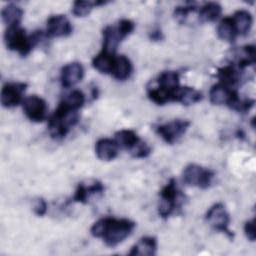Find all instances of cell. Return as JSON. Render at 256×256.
Returning a JSON list of instances; mask_svg holds the SVG:
<instances>
[{"instance_id": "e0dca14e", "label": "cell", "mask_w": 256, "mask_h": 256, "mask_svg": "<svg viewBox=\"0 0 256 256\" xmlns=\"http://www.w3.org/2000/svg\"><path fill=\"white\" fill-rule=\"evenodd\" d=\"M119 146L114 139L101 138L95 144V153L102 161H111L118 155Z\"/></svg>"}, {"instance_id": "f546056e", "label": "cell", "mask_w": 256, "mask_h": 256, "mask_svg": "<svg viewBox=\"0 0 256 256\" xmlns=\"http://www.w3.org/2000/svg\"><path fill=\"white\" fill-rule=\"evenodd\" d=\"M197 10V8L193 5H189V6H178L175 8L174 10V16L175 19L180 22V23H185L188 15L190 13H194Z\"/></svg>"}, {"instance_id": "8fae6325", "label": "cell", "mask_w": 256, "mask_h": 256, "mask_svg": "<svg viewBox=\"0 0 256 256\" xmlns=\"http://www.w3.org/2000/svg\"><path fill=\"white\" fill-rule=\"evenodd\" d=\"M27 84L22 82H10L3 85L1 89V104L5 108H13L22 103L23 94Z\"/></svg>"}, {"instance_id": "44dd1931", "label": "cell", "mask_w": 256, "mask_h": 256, "mask_svg": "<svg viewBox=\"0 0 256 256\" xmlns=\"http://www.w3.org/2000/svg\"><path fill=\"white\" fill-rule=\"evenodd\" d=\"M116 54L110 53L105 50H101L92 59V66L98 72L102 74H111Z\"/></svg>"}, {"instance_id": "6da1fadb", "label": "cell", "mask_w": 256, "mask_h": 256, "mask_svg": "<svg viewBox=\"0 0 256 256\" xmlns=\"http://www.w3.org/2000/svg\"><path fill=\"white\" fill-rule=\"evenodd\" d=\"M135 226V222L126 218L104 217L92 225L90 232L93 237L101 238L108 247L112 248L130 236Z\"/></svg>"}, {"instance_id": "8992f818", "label": "cell", "mask_w": 256, "mask_h": 256, "mask_svg": "<svg viewBox=\"0 0 256 256\" xmlns=\"http://www.w3.org/2000/svg\"><path fill=\"white\" fill-rule=\"evenodd\" d=\"M160 201L158 205V213L161 218L170 217L176 209H178L184 199L181 191L178 190L175 179H170L169 182L160 191Z\"/></svg>"}, {"instance_id": "d6a6232c", "label": "cell", "mask_w": 256, "mask_h": 256, "mask_svg": "<svg viewBox=\"0 0 256 256\" xmlns=\"http://www.w3.org/2000/svg\"><path fill=\"white\" fill-rule=\"evenodd\" d=\"M151 38L153 40H160L162 39V33L160 30H156V31H153L152 34H151Z\"/></svg>"}, {"instance_id": "3957f363", "label": "cell", "mask_w": 256, "mask_h": 256, "mask_svg": "<svg viewBox=\"0 0 256 256\" xmlns=\"http://www.w3.org/2000/svg\"><path fill=\"white\" fill-rule=\"evenodd\" d=\"M79 121V112L62 101L48 119V132L55 140L65 138Z\"/></svg>"}, {"instance_id": "4dcf8cb0", "label": "cell", "mask_w": 256, "mask_h": 256, "mask_svg": "<svg viewBox=\"0 0 256 256\" xmlns=\"http://www.w3.org/2000/svg\"><path fill=\"white\" fill-rule=\"evenodd\" d=\"M33 211L37 216H44L47 212V202L43 198H38L34 203Z\"/></svg>"}, {"instance_id": "7c38bea8", "label": "cell", "mask_w": 256, "mask_h": 256, "mask_svg": "<svg viewBox=\"0 0 256 256\" xmlns=\"http://www.w3.org/2000/svg\"><path fill=\"white\" fill-rule=\"evenodd\" d=\"M73 27L65 15H52L47 20L46 35L48 37H66L72 33Z\"/></svg>"}, {"instance_id": "52a82bcc", "label": "cell", "mask_w": 256, "mask_h": 256, "mask_svg": "<svg viewBox=\"0 0 256 256\" xmlns=\"http://www.w3.org/2000/svg\"><path fill=\"white\" fill-rule=\"evenodd\" d=\"M214 172L197 164L187 165L182 173L184 183L201 189H207L213 180Z\"/></svg>"}, {"instance_id": "ac0fdd59", "label": "cell", "mask_w": 256, "mask_h": 256, "mask_svg": "<svg viewBox=\"0 0 256 256\" xmlns=\"http://www.w3.org/2000/svg\"><path fill=\"white\" fill-rule=\"evenodd\" d=\"M233 65L244 70L246 67L253 65L255 63V47L254 45H246L238 48L233 53Z\"/></svg>"}, {"instance_id": "83f0119b", "label": "cell", "mask_w": 256, "mask_h": 256, "mask_svg": "<svg viewBox=\"0 0 256 256\" xmlns=\"http://www.w3.org/2000/svg\"><path fill=\"white\" fill-rule=\"evenodd\" d=\"M106 1H75L73 3V7H72V13L76 16V17H84L87 16L93 8L101 6V5H105Z\"/></svg>"}, {"instance_id": "7402d4cb", "label": "cell", "mask_w": 256, "mask_h": 256, "mask_svg": "<svg viewBox=\"0 0 256 256\" xmlns=\"http://www.w3.org/2000/svg\"><path fill=\"white\" fill-rule=\"evenodd\" d=\"M232 20L234 22L238 35L245 36L249 33L253 24V17L249 11L247 10L236 11L232 16Z\"/></svg>"}, {"instance_id": "d6986e66", "label": "cell", "mask_w": 256, "mask_h": 256, "mask_svg": "<svg viewBox=\"0 0 256 256\" xmlns=\"http://www.w3.org/2000/svg\"><path fill=\"white\" fill-rule=\"evenodd\" d=\"M114 140L116 141L119 148L127 150L131 153L137 145L142 141L139 136L135 133V131L130 129H122L115 133Z\"/></svg>"}, {"instance_id": "9a60e30c", "label": "cell", "mask_w": 256, "mask_h": 256, "mask_svg": "<svg viewBox=\"0 0 256 256\" xmlns=\"http://www.w3.org/2000/svg\"><path fill=\"white\" fill-rule=\"evenodd\" d=\"M104 191L103 184L98 180H92L88 182H82L79 183L75 193L73 195V201L79 202V203H87L90 196L102 193Z\"/></svg>"}, {"instance_id": "d4e9b609", "label": "cell", "mask_w": 256, "mask_h": 256, "mask_svg": "<svg viewBox=\"0 0 256 256\" xmlns=\"http://www.w3.org/2000/svg\"><path fill=\"white\" fill-rule=\"evenodd\" d=\"M202 99V94L198 90L189 86H179L176 91L174 102L183 105H191L199 102Z\"/></svg>"}, {"instance_id": "cb8c5ba5", "label": "cell", "mask_w": 256, "mask_h": 256, "mask_svg": "<svg viewBox=\"0 0 256 256\" xmlns=\"http://www.w3.org/2000/svg\"><path fill=\"white\" fill-rule=\"evenodd\" d=\"M1 17L7 27L20 26L23 18V10L19 6L10 3L2 8Z\"/></svg>"}, {"instance_id": "277c9868", "label": "cell", "mask_w": 256, "mask_h": 256, "mask_svg": "<svg viewBox=\"0 0 256 256\" xmlns=\"http://www.w3.org/2000/svg\"><path fill=\"white\" fill-rule=\"evenodd\" d=\"M42 36L43 33L41 31L27 35L25 30L20 26H13L7 27L4 33V41L9 50L15 51L21 56H26L31 52Z\"/></svg>"}, {"instance_id": "4316f807", "label": "cell", "mask_w": 256, "mask_h": 256, "mask_svg": "<svg viewBox=\"0 0 256 256\" xmlns=\"http://www.w3.org/2000/svg\"><path fill=\"white\" fill-rule=\"evenodd\" d=\"M222 12V7L217 2H207L199 9V20L201 22H214L216 21Z\"/></svg>"}, {"instance_id": "f1b7e54d", "label": "cell", "mask_w": 256, "mask_h": 256, "mask_svg": "<svg viewBox=\"0 0 256 256\" xmlns=\"http://www.w3.org/2000/svg\"><path fill=\"white\" fill-rule=\"evenodd\" d=\"M62 102L75 110H79L85 103V95L80 90H73L64 96Z\"/></svg>"}, {"instance_id": "4fadbf2b", "label": "cell", "mask_w": 256, "mask_h": 256, "mask_svg": "<svg viewBox=\"0 0 256 256\" xmlns=\"http://www.w3.org/2000/svg\"><path fill=\"white\" fill-rule=\"evenodd\" d=\"M239 97L237 91L223 84H215L209 91V99L213 105H226L230 107L232 103Z\"/></svg>"}, {"instance_id": "ba28073f", "label": "cell", "mask_w": 256, "mask_h": 256, "mask_svg": "<svg viewBox=\"0 0 256 256\" xmlns=\"http://www.w3.org/2000/svg\"><path fill=\"white\" fill-rule=\"evenodd\" d=\"M205 218L214 230L225 233L230 239H233V233L229 229L230 216L222 203H215L212 205L207 211Z\"/></svg>"}, {"instance_id": "30bf717a", "label": "cell", "mask_w": 256, "mask_h": 256, "mask_svg": "<svg viewBox=\"0 0 256 256\" xmlns=\"http://www.w3.org/2000/svg\"><path fill=\"white\" fill-rule=\"evenodd\" d=\"M22 108L26 117L32 122H42L47 116V105L44 99L37 95H31L23 99Z\"/></svg>"}, {"instance_id": "7a4b0ae2", "label": "cell", "mask_w": 256, "mask_h": 256, "mask_svg": "<svg viewBox=\"0 0 256 256\" xmlns=\"http://www.w3.org/2000/svg\"><path fill=\"white\" fill-rule=\"evenodd\" d=\"M179 86V74L176 71H163L157 79L148 85L147 95L157 105H164L168 102H174Z\"/></svg>"}, {"instance_id": "484cf974", "label": "cell", "mask_w": 256, "mask_h": 256, "mask_svg": "<svg viewBox=\"0 0 256 256\" xmlns=\"http://www.w3.org/2000/svg\"><path fill=\"white\" fill-rule=\"evenodd\" d=\"M217 35L221 40L228 43H233L236 40L238 34L232 17H225L219 22L217 26Z\"/></svg>"}, {"instance_id": "1f68e13d", "label": "cell", "mask_w": 256, "mask_h": 256, "mask_svg": "<svg viewBox=\"0 0 256 256\" xmlns=\"http://www.w3.org/2000/svg\"><path fill=\"white\" fill-rule=\"evenodd\" d=\"M244 232L248 240L255 241L256 239V232H255V220L252 219L250 221H247L244 226Z\"/></svg>"}, {"instance_id": "9c48e42d", "label": "cell", "mask_w": 256, "mask_h": 256, "mask_svg": "<svg viewBox=\"0 0 256 256\" xmlns=\"http://www.w3.org/2000/svg\"><path fill=\"white\" fill-rule=\"evenodd\" d=\"M190 122L183 119H175L155 127L156 133L167 143L174 144L177 142L188 130Z\"/></svg>"}, {"instance_id": "ffe728a7", "label": "cell", "mask_w": 256, "mask_h": 256, "mask_svg": "<svg viewBox=\"0 0 256 256\" xmlns=\"http://www.w3.org/2000/svg\"><path fill=\"white\" fill-rule=\"evenodd\" d=\"M133 66L130 59L125 55H116L111 75L119 81H124L131 76Z\"/></svg>"}, {"instance_id": "5b68a950", "label": "cell", "mask_w": 256, "mask_h": 256, "mask_svg": "<svg viewBox=\"0 0 256 256\" xmlns=\"http://www.w3.org/2000/svg\"><path fill=\"white\" fill-rule=\"evenodd\" d=\"M135 29V24L129 19H121L117 25H109L103 29L102 50L115 53L118 45Z\"/></svg>"}, {"instance_id": "603a6c76", "label": "cell", "mask_w": 256, "mask_h": 256, "mask_svg": "<svg viewBox=\"0 0 256 256\" xmlns=\"http://www.w3.org/2000/svg\"><path fill=\"white\" fill-rule=\"evenodd\" d=\"M157 250V240L155 237L146 236L141 238L130 250L129 255L153 256Z\"/></svg>"}, {"instance_id": "2e32d148", "label": "cell", "mask_w": 256, "mask_h": 256, "mask_svg": "<svg viewBox=\"0 0 256 256\" xmlns=\"http://www.w3.org/2000/svg\"><path fill=\"white\" fill-rule=\"evenodd\" d=\"M216 76L220 84L234 89V87L237 86L242 80V70H240L233 64H230L219 68L217 70Z\"/></svg>"}, {"instance_id": "5bb4252c", "label": "cell", "mask_w": 256, "mask_h": 256, "mask_svg": "<svg viewBox=\"0 0 256 256\" xmlns=\"http://www.w3.org/2000/svg\"><path fill=\"white\" fill-rule=\"evenodd\" d=\"M84 76L83 66L79 62H71L62 67L60 73L61 85L64 88H70L78 84Z\"/></svg>"}]
</instances>
